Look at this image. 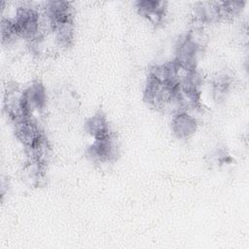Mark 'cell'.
I'll return each mask as SVG.
<instances>
[{
  "label": "cell",
  "mask_w": 249,
  "mask_h": 249,
  "mask_svg": "<svg viewBox=\"0 0 249 249\" xmlns=\"http://www.w3.org/2000/svg\"><path fill=\"white\" fill-rule=\"evenodd\" d=\"M87 154L93 162H110L116 160L119 155L117 140L111 134L100 139H95L94 143L88 149Z\"/></svg>",
  "instance_id": "6da1fadb"
},
{
  "label": "cell",
  "mask_w": 249,
  "mask_h": 249,
  "mask_svg": "<svg viewBox=\"0 0 249 249\" xmlns=\"http://www.w3.org/2000/svg\"><path fill=\"white\" fill-rule=\"evenodd\" d=\"M171 126L178 138H187L196 131V121L187 111H178L172 118Z\"/></svg>",
  "instance_id": "7a4b0ae2"
},
{
  "label": "cell",
  "mask_w": 249,
  "mask_h": 249,
  "mask_svg": "<svg viewBox=\"0 0 249 249\" xmlns=\"http://www.w3.org/2000/svg\"><path fill=\"white\" fill-rule=\"evenodd\" d=\"M165 4V2L159 1H138L136 3L139 14L147 18L154 24H159L162 21Z\"/></svg>",
  "instance_id": "3957f363"
},
{
  "label": "cell",
  "mask_w": 249,
  "mask_h": 249,
  "mask_svg": "<svg viewBox=\"0 0 249 249\" xmlns=\"http://www.w3.org/2000/svg\"><path fill=\"white\" fill-rule=\"evenodd\" d=\"M86 130L93 136L94 139H100L110 134L107 120L102 113H97L87 121Z\"/></svg>",
  "instance_id": "277c9868"
}]
</instances>
